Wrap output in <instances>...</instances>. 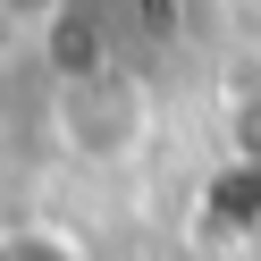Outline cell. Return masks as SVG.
Returning <instances> with one entry per match:
<instances>
[{
	"instance_id": "1",
	"label": "cell",
	"mask_w": 261,
	"mask_h": 261,
	"mask_svg": "<svg viewBox=\"0 0 261 261\" xmlns=\"http://www.w3.org/2000/svg\"><path fill=\"white\" fill-rule=\"evenodd\" d=\"M42 126L76 169H126L160 135V85L135 59H101L76 76H42Z\"/></svg>"
},
{
	"instance_id": "2",
	"label": "cell",
	"mask_w": 261,
	"mask_h": 261,
	"mask_svg": "<svg viewBox=\"0 0 261 261\" xmlns=\"http://www.w3.org/2000/svg\"><path fill=\"white\" fill-rule=\"evenodd\" d=\"M0 261H85L59 219H0Z\"/></svg>"
},
{
	"instance_id": "3",
	"label": "cell",
	"mask_w": 261,
	"mask_h": 261,
	"mask_svg": "<svg viewBox=\"0 0 261 261\" xmlns=\"http://www.w3.org/2000/svg\"><path fill=\"white\" fill-rule=\"evenodd\" d=\"M59 0H0V25H42Z\"/></svg>"
}]
</instances>
